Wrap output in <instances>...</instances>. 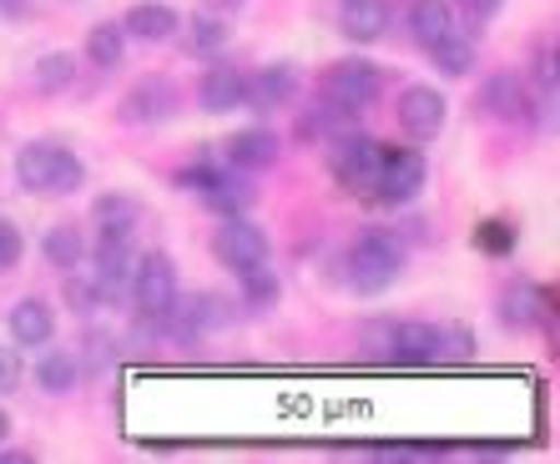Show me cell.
<instances>
[{"instance_id": "obj_36", "label": "cell", "mask_w": 560, "mask_h": 464, "mask_svg": "<svg viewBox=\"0 0 560 464\" xmlns=\"http://www.w3.org/2000/svg\"><path fill=\"white\" fill-rule=\"evenodd\" d=\"M11 434V419H5V409H0V439Z\"/></svg>"}, {"instance_id": "obj_17", "label": "cell", "mask_w": 560, "mask_h": 464, "mask_svg": "<svg viewBox=\"0 0 560 464\" xmlns=\"http://www.w3.org/2000/svg\"><path fill=\"white\" fill-rule=\"evenodd\" d=\"M121 26H127L131 36H142V40H167V36H177V31H183V21H177V11H172V5L147 0V5H131Z\"/></svg>"}, {"instance_id": "obj_10", "label": "cell", "mask_w": 560, "mask_h": 464, "mask_svg": "<svg viewBox=\"0 0 560 464\" xmlns=\"http://www.w3.org/2000/svg\"><path fill=\"white\" fill-rule=\"evenodd\" d=\"M293 96H299V71L283 61L258 71L253 81H243V106H253V112H278V106H288Z\"/></svg>"}, {"instance_id": "obj_14", "label": "cell", "mask_w": 560, "mask_h": 464, "mask_svg": "<svg viewBox=\"0 0 560 464\" xmlns=\"http://www.w3.org/2000/svg\"><path fill=\"white\" fill-rule=\"evenodd\" d=\"M339 26H343L349 40L369 46V40H378L384 31H389V0H343Z\"/></svg>"}, {"instance_id": "obj_28", "label": "cell", "mask_w": 560, "mask_h": 464, "mask_svg": "<svg viewBox=\"0 0 560 464\" xmlns=\"http://www.w3.org/2000/svg\"><path fill=\"white\" fill-rule=\"evenodd\" d=\"M71 81H77V56L71 51H46L36 61V91L51 96V91H66Z\"/></svg>"}, {"instance_id": "obj_18", "label": "cell", "mask_w": 560, "mask_h": 464, "mask_svg": "<svg viewBox=\"0 0 560 464\" xmlns=\"http://www.w3.org/2000/svg\"><path fill=\"white\" fill-rule=\"evenodd\" d=\"M121 56H127V26L102 21V26L86 31V61H92L96 71H117Z\"/></svg>"}, {"instance_id": "obj_22", "label": "cell", "mask_w": 560, "mask_h": 464, "mask_svg": "<svg viewBox=\"0 0 560 464\" xmlns=\"http://www.w3.org/2000/svg\"><path fill=\"white\" fill-rule=\"evenodd\" d=\"M430 56H434V66H440L444 77H465V71H475V40L459 36L455 26H450L440 40H434Z\"/></svg>"}, {"instance_id": "obj_13", "label": "cell", "mask_w": 560, "mask_h": 464, "mask_svg": "<svg viewBox=\"0 0 560 464\" xmlns=\"http://www.w3.org/2000/svg\"><path fill=\"white\" fill-rule=\"evenodd\" d=\"M56 334V313L51 303H40V298H21L11 309V338L21 348H40V344H51Z\"/></svg>"}, {"instance_id": "obj_12", "label": "cell", "mask_w": 560, "mask_h": 464, "mask_svg": "<svg viewBox=\"0 0 560 464\" xmlns=\"http://www.w3.org/2000/svg\"><path fill=\"white\" fill-rule=\"evenodd\" d=\"M243 71L237 66H212V71H202V86H197V102H202V112H237L243 106Z\"/></svg>"}, {"instance_id": "obj_27", "label": "cell", "mask_w": 560, "mask_h": 464, "mask_svg": "<svg viewBox=\"0 0 560 464\" xmlns=\"http://www.w3.org/2000/svg\"><path fill=\"white\" fill-rule=\"evenodd\" d=\"M36 384L46 388V394H71V388H77V359L61 353V348L46 353V359L36 363Z\"/></svg>"}, {"instance_id": "obj_1", "label": "cell", "mask_w": 560, "mask_h": 464, "mask_svg": "<svg viewBox=\"0 0 560 464\" xmlns=\"http://www.w3.org/2000/svg\"><path fill=\"white\" fill-rule=\"evenodd\" d=\"M15 182L36 197H71L81 193L86 182V167L77 162V152L61 142H31L15 156Z\"/></svg>"}, {"instance_id": "obj_20", "label": "cell", "mask_w": 560, "mask_h": 464, "mask_svg": "<svg viewBox=\"0 0 560 464\" xmlns=\"http://www.w3.org/2000/svg\"><path fill=\"white\" fill-rule=\"evenodd\" d=\"M137 218H142V207L131 202L127 193H106V197H96V232H106V237L137 232Z\"/></svg>"}, {"instance_id": "obj_3", "label": "cell", "mask_w": 560, "mask_h": 464, "mask_svg": "<svg viewBox=\"0 0 560 464\" xmlns=\"http://www.w3.org/2000/svg\"><path fill=\"white\" fill-rule=\"evenodd\" d=\"M384 156H389V147L374 142V137H343V142H334V152H328V172H334L339 187H349L353 197H374Z\"/></svg>"}, {"instance_id": "obj_31", "label": "cell", "mask_w": 560, "mask_h": 464, "mask_svg": "<svg viewBox=\"0 0 560 464\" xmlns=\"http://www.w3.org/2000/svg\"><path fill=\"white\" fill-rule=\"evenodd\" d=\"M21 253H26V237H21V228L0 218V268H15V263H21Z\"/></svg>"}, {"instance_id": "obj_7", "label": "cell", "mask_w": 560, "mask_h": 464, "mask_svg": "<svg viewBox=\"0 0 560 464\" xmlns=\"http://www.w3.org/2000/svg\"><path fill=\"white\" fill-rule=\"evenodd\" d=\"M424 177H430V167H424V152H399V147H389L374 197H384V202H409V197H419Z\"/></svg>"}, {"instance_id": "obj_26", "label": "cell", "mask_w": 560, "mask_h": 464, "mask_svg": "<svg viewBox=\"0 0 560 464\" xmlns=\"http://www.w3.org/2000/svg\"><path fill=\"white\" fill-rule=\"evenodd\" d=\"M222 46H228V21H222V15L202 11V15H192V21H187V51L218 56Z\"/></svg>"}, {"instance_id": "obj_2", "label": "cell", "mask_w": 560, "mask_h": 464, "mask_svg": "<svg viewBox=\"0 0 560 464\" xmlns=\"http://www.w3.org/2000/svg\"><path fill=\"white\" fill-rule=\"evenodd\" d=\"M399 268H405V243L384 228L364 232L349 253V283H353V293H364V298L384 293L399 278Z\"/></svg>"}, {"instance_id": "obj_4", "label": "cell", "mask_w": 560, "mask_h": 464, "mask_svg": "<svg viewBox=\"0 0 560 464\" xmlns=\"http://www.w3.org/2000/svg\"><path fill=\"white\" fill-rule=\"evenodd\" d=\"M127 288H131V298H137L142 318H167V313L177 309V268H172L167 253H147V258H137Z\"/></svg>"}, {"instance_id": "obj_19", "label": "cell", "mask_w": 560, "mask_h": 464, "mask_svg": "<svg viewBox=\"0 0 560 464\" xmlns=\"http://www.w3.org/2000/svg\"><path fill=\"white\" fill-rule=\"evenodd\" d=\"M167 112H177V91L172 86H137L127 96V102H121V116H127V121H162V116Z\"/></svg>"}, {"instance_id": "obj_30", "label": "cell", "mask_w": 560, "mask_h": 464, "mask_svg": "<svg viewBox=\"0 0 560 464\" xmlns=\"http://www.w3.org/2000/svg\"><path fill=\"white\" fill-rule=\"evenodd\" d=\"M469 353H475V334L469 328H440L434 359H469Z\"/></svg>"}, {"instance_id": "obj_35", "label": "cell", "mask_w": 560, "mask_h": 464, "mask_svg": "<svg viewBox=\"0 0 560 464\" xmlns=\"http://www.w3.org/2000/svg\"><path fill=\"white\" fill-rule=\"evenodd\" d=\"M0 15H26V0H0Z\"/></svg>"}, {"instance_id": "obj_23", "label": "cell", "mask_w": 560, "mask_h": 464, "mask_svg": "<svg viewBox=\"0 0 560 464\" xmlns=\"http://www.w3.org/2000/svg\"><path fill=\"white\" fill-rule=\"evenodd\" d=\"M450 26H455V15H450L444 0H415V11H409V31H415V40L424 46V51H430Z\"/></svg>"}, {"instance_id": "obj_32", "label": "cell", "mask_w": 560, "mask_h": 464, "mask_svg": "<svg viewBox=\"0 0 560 464\" xmlns=\"http://www.w3.org/2000/svg\"><path fill=\"white\" fill-rule=\"evenodd\" d=\"M480 247L485 253H510L515 247V232H510V222H480Z\"/></svg>"}, {"instance_id": "obj_9", "label": "cell", "mask_w": 560, "mask_h": 464, "mask_svg": "<svg viewBox=\"0 0 560 464\" xmlns=\"http://www.w3.org/2000/svg\"><path fill=\"white\" fill-rule=\"evenodd\" d=\"M131 268H137V253H131V232H121V237H96V288H102V298H117L121 288L131 283Z\"/></svg>"}, {"instance_id": "obj_29", "label": "cell", "mask_w": 560, "mask_h": 464, "mask_svg": "<svg viewBox=\"0 0 560 464\" xmlns=\"http://www.w3.org/2000/svg\"><path fill=\"white\" fill-rule=\"evenodd\" d=\"M243 293H248L253 309H273V303H278V283H273V272H268V263L243 268Z\"/></svg>"}, {"instance_id": "obj_24", "label": "cell", "mask_w": 560, "mask_h": 464, "mask_svg": "<svg viewBox=\"0 0 560 464\" xmlns=\"http://www.w3.org/2000/svg\"><path fill=\"white\" fill-rule=\"evenodd\" d=\"M505 318H510V328H530V323H540V309H546V293L535 283H510L505 288Z\"/></svg>"}, {"instance_id": "obj_15", "label": "cell", "mask_w": 560, "mask_h": 464, "mask_svg": "<svg viewBox=\"0 0 560 464\" xmlns=\"http://www.w3.org/2000/svg\"><path fill=\"white\" fill-rule=\"evenodd\" d=\"M485 112L500 116V121H525L530 116V96H525V81L500 71V77L485 81Z\"/></svg>"}, {"instance_id": "obj_16", "label": "cell", "mask_w": 560, "mask_h": 464, "mask_svg": "<svg viewBox=\"0 0 560 464\" xmlns=\"http://www.w3.org/2000/svg\"><path fill=\"white\" fill-rule=\"evenodd\" d=\"M434 344H440V328H434V323H394V334H389V353L405 363H430Z\"/></svg>"}, {"instance_id": "obj_11", "label": "cell", "mask_w": 560, "mask_h": 464, "mask_svg": "<svg viewBox=\"0 0 560 464\" xmlns=\"http://www.w3.org/2000/svg\"><path fill=\"white\" fill-rule=\"evenodd\" d=\"M222 162H228L233 172H268L278 162V137L273 131H262V127L237 131V137L222 142Z\"/></svg>"}, {"instance_id": "obj_5", "label": "cell", "mask_w": 560, "mask_h": 464, "mask_svg": "<svg viewBox=\"0 0 560 464\" xmlns=\"http://www.w3.org/2000/svg\"><path fill=\"white\" fill-rule=\"evenodd\" d=\"M212 253H218L222 268H258V263H268V253H273V243H268V232L258 228V222H248L243 212L237 218H228L218 232H212Z\"/></svg>"}, {"instance_id": "obj_33", "label": "cell", "mask_w": 560, "mask_h": 464, "mask_svg": "<svg viewBox=\"0 0 560 464\" xmlns=\"http://www.w3.org/2000/svg\"><path fill=\"white\" fill-rule=\"evenodd\" d=\"M21 374H26V369H21V353H15V348H0V394H11V388L21 384Z\"/></svg>"}, {"instance_id": "obj_34", "label": "cell", "mask_w": 560, "mask_h": 464, "mask_svg": "<svg viewBox=\"0 0 560 464\" xmlns=\"http://www.w3.org/2000/svg\"><path fill=\"white\" fill-rule=\"evenodd\" d=\"M459 5H465V11L475 15V21H490V15H495L500 5H505V0H459Z\"/></svg>"}, {"instance_id": "obj_21", "label": "cell", "mask_w": 560, "mask_h": 464, "mask_svg": "<svg viewBox=\"0 0 560 464\" xmlns=\"http://www.w3.org/2000/svg\"><path fill=\"white\" fill-rule=\"evenodd\" d=\"M202 202L212 207V212H222V218H237V212H248L253 193L243 177H222V172H212V182L202 187Z\"/></svg>"}, {"instance_id": "obj_6", "label": "cell", "mask_w": 560, "mask_h": 464, "mask_svg": "<svg viewBox=\"0 0 560 464\" xmlns=\"http://www.w3.org/2000/svg\"><path fill=\"white\" fill-rule=\"evenodd\" d=\"M384 91V71H378L374 61H339V66H328V77H324V102H339L343 112H359V106H369Z\"/></svg>"}, {"instance_id": "obj_8", "label": "cell", "mask_w": 560, "mask_h": 464, "mask_svg": "<svg viewBox=\"0 0 560 464\" xmlns=\"http://www.w3.org/2000/svg\"><path fill=\"white\" fill-rule=\"evenodd\" d=\"M444 96L434 86H409L405 96H399V127L415 137V142H430V137H440L444 131Z\"/></svg>"}, {"instance_id": "obj_25", "label": "cell", "mask_w": 560, "mask_h": 464, "mask_svg": "<svg viewBox=\"0 0 560 464\" xmlns=\"http://www.w3.org/2000/svg\"><path fill=\"white\" fill-rule=\"evenodd\" d=\"M40 253H46V263H51L56 272H71L81 258H86V247H81V232L77 228H51L46 237H40Z\"/></svg>"}]
</instances>
